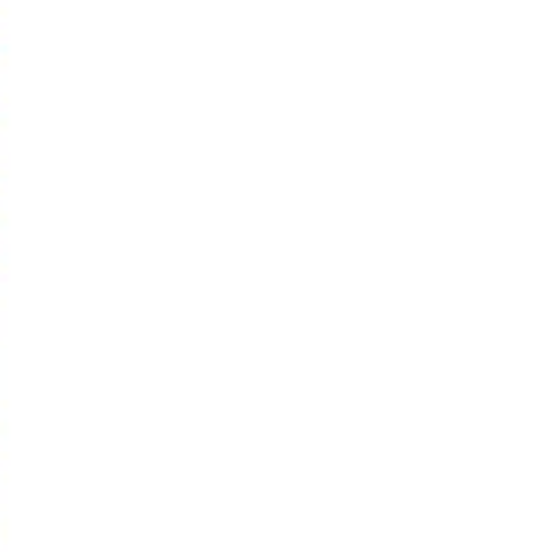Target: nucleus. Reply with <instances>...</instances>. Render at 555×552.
<instances>
[]
</instances>
